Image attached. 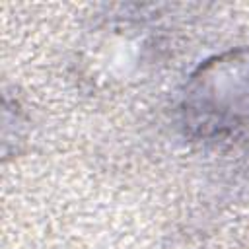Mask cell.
<instances>
[{"label":"cell","instance_id":"1","mask_svg":"<svg viewBox=\"0 0 249 249\" xmlns=\"http://www.w3.org/2000/svg\"><path fill=\"white\" fill-rule=\"evenodd\" d=\"M224 78L216 66L210 62L202 68V78H196V91L191 93V111L202 113L196 123L202 130H222L243 124L249 121V56L239 58H220Z\"/></svg>","mask_w":249,"mask_h":249}]
</instances>
